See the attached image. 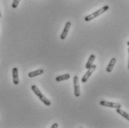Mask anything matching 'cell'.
I'll return each mask as SVG.
<instances>
[{"label":"cell","instance_id":"3957f363","mask_svg":"<svg viewBox=\"0 0 129 128\" xmlns=\"http://www.w3.org/2000/svg\"><path fill=\"white\" fill-rule=\"evenodd\" d=\"M96 69V66L95 64H92L90 68L87 69L88 71L85 73V75L83 76V77L82 78L81 81H82V83H85V82L88 80V78H90V76L92 75V73L94 72V70H95Z\"/></svg>","mask_w":129,"mask_h":128},{"label":"cell","instance_id":"9c48e42d","mask_svg":"<svg viewBox=\"0 0 129 128\" xmlns=\"http://www.w3.org/2000/svg\"><path fill=\"white\" fill-rule=\"evenodd\" d=\"M43 73H44V70L42 69H39V70L30 72L28 73V76L30 78H34V77H37L38 76H40V75H42Z\"/></svg>","mask_w":129,"mask_h":128},{"label":"cell","instance_id":"7a4b0ae2","mask_svg":"<svg viewBox=\"0 0 129 128\" xmlns=\"http://www.w3.org/2000/svg\"><path fill=\"white\" fill-rule=\"evenodd\" d=\"M108 9H109V6H108V5H105L103 8H101L100 9H99L98 11H95V12H93V13H90L89 15H88L87 16H85V22H90L92 19H95V18L100 16V15L103 14V13H105V11H107Z\"/></svg>","mask_w":129,"mask_h":128},{"label":"cell","instance_id":"5b68a950","mask_svg":"<svg viewBox=\"0 0 129 128\" xmlns=\"http://www.w3.org/2000/svg\"><path fill=\"white\" fill-rule=\"evenodd\" d=\"M74 96L79 97L80 96V87L79 84V78L77 76L74 77Z\"/></svg>","mask_w":129,"mask_h":128},{"label":"cell","instance_id":"277c9868","mask_svg":"<svg viewBox=\"0 0 129 128\" xmlns=\"http://www.w3.org/2000/svg\"><path fill=\"white\" fill-rule=\"evenodd\" d=\"M100 104L104 106V107H111V108H120L121 107V104L119 103H116V102H108V101H100Z\"/></svg>","mask_w":129,"mask_h":128},{"label":"cell","instance_id":"8fae6325","mask_svg":"<svg viewBox=\"0 0 129 128\" xmlns=\"http://www.w3.org/2000/svg\"><path fill=\"white\" fill-rule=\"evenodd\" d=\"M70 74L68 73H64L63 75H61V76H59L56 78V81H65V80H68L70 78Z\"/></svg>","mask_w":129,"mask_h":128},{"label":"cell","instance_id":"9a60e30c","mask_svg":"<svg viewBox=\"0 0 129 128\" xmlns=\"http://www.w3.org/2000/svg\"><path fill=\"white\" fill-rule=\"evenodd\" d=\"M1 16H2V13H1V10H0V18H1Z\"/></svg>","mask_w":129,"mask_h":128},{"label":"cell","instance_id":"8992f818","mask_svg":"<svg viewBox=\"0 0 129 128\" xmlns=\"http://www.w3.org/2000/svg\"><path fill=\"white\" fill-rule=\"evenodd\" d=\"M71 23L70 22H66L64 29H63V30H62L61 35H60V38H61V39L64 40V39H65V38L67 37L68 33V32H69V30H70V28H71Z\"/></svg>","mask_w":129,"mask_h":128},{"label":"cell","instance_id":"52a82bcc","mask_svg":"<svg viewBox=\"0 0 129 128\" xmlns=\"http://www.w3.org/2000/svg\"><path fill=\"white\" fill-rule=\"evenodd\" d=\"M12 75H13V82L14 84L17 85L19 83V70L17 67H13L12 70Z\"/></svg>","mask_w":129,"mask_h":128},{"label":"cell","instance_id":"5bb4252c","mask_svg":"<svg viewBox=\"0 0 129 128\" xmlns=\"http://www.w3.org/2000/svg\"><path fill=\"white\" fill-rule=\"evenodd\" d=\"M59 127V125H58V124L57 123H54L53 125L51 126V128H58Z\"/></svg>","mask_w":129,"mask_h":128},{"label":"cell","instance_id":"4fadbf2b","mask_svg":"<svg viewBox=\"0 0 129 128\" xmlns=\"http://www.w3.org/2000/svg\"><path fill=\"white\" fill-rule=\"evenodd\" d=\"M19 2H20V0H13V3H12V8L14 9L16 8L19 5Z\"/></svg>","mask_w":129,"mask_h":128},{"label":"cell","instance_id":"ba28073f","mask_svg":"<svg viewBox=\"0 0 129 128\" xmlns=\"http://www.w3.org/2000/svg\"><path fill=\"white\" fill-rule=\"evenodd\" d=\"M116 58H112V59H111V61L109 62V64H108L107 68H106V71H107L108 73H111V72L113 70V69H114V66H115V64H116Z\"/></svg>","mask_w":129,"mask_h":128},{"label":"cell","instance_id":"7c38bea8","mask_svg":"<svg viewBox=\"0 0 129 128\" xmlns=\"http://www.w3.org/2000/svg\"><path fill=\"white\" fill-rule=\"evenodd\" d=\"M116 111L118 114H119L121 116H122L123 118H125L127 121H129V115L128 113L125 112L124 110H121L120 108H117L116 110Z\"/></svg>","mask_w":129,"mask_h":128},{"label":"cell","instance_id":"30bf717a","mask_svg":"<svg viewBox=\"0 0 129 128\" xmlns=\"http://www.w3.org/2000/svg\"><path fill=\"white\" fill-rule=\"evenodd\" d=\"M95 59H96L95 55L91 54L90 56H89V59H88V60L87 63H86V64H85V68H86V69L90 68V67H91V65H92V64H93V62H94V61H95Z\"/></svg>","mask_w":129,"mask_h":128},{"label":"cell","instance_id":"6da1fadb","mask_svg":"<svg viewBox=\"0 0 129 128\" xmlns=\"http://www.w3.org/2000/svg\"><path fill=\"white\" fill-rule=\"evenodd\" d=\"M31 90H33V92L36 94V96L40 99V101L42 103H44L45 105L50 106V105L51 104V102H50V100H49L48 99H47V98L42 93V92L40 91V90L38 88V87H37V85H32V86H31Z\"/></svg>","mask_w":129,"mask_h":128}]
</instances>
